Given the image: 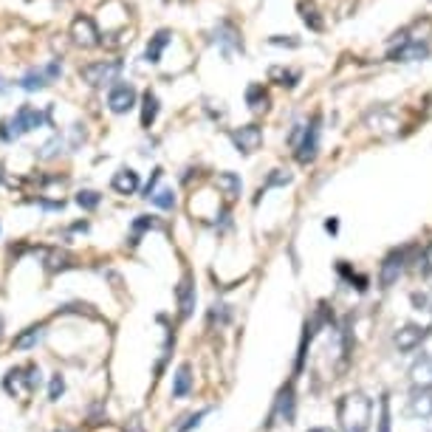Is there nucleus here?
<instances>
[{
  "label": "nucleus",
  "mask_w": 432,
  "mask_h": 432,
  "mask_svg": "<svg viewBox=\"0 0 432 432\" xmlns=\"http://www.w3.org/2000/svg\"><path fill=\"white\" fill-rule=\"evenodd\" d=\"M336 421L342 432H368L373 421V404L365 393L353 390L336 402Z\"/></svg>",
  "instance_id": "1"
},
{
  "label": "nucleus",
  "mask_w": 432,
  "mask_h": 432,
  "mask_svg": "<svg viewBox=\"0 0 432 432\" xmlns=\"http://www.w3.org/2000/svg\"><path fill=\"white\" fill-rule=\"evenodd\" d=\"M122 74V62L119 59H105V62H91L79 71L82 82H88L91 88H105L110 82H116Z\"/></svg>",
  "instance_id": "2"
},
{
  "label": "nucleus",
  "mask_w": 432,
  "mask_h": 432,
  "mask_svg": "<svg viewBox=\"0 0 432 432\" xmlns=\"http://www.w3.org/2000/svg\"><path fill=\"white\" fill-rule=\"evenodd\" d=\"M37 385H40V370H37L34 365H28V368H14V370H8L6 382H3L6 393H14V396L31 393V390H34Z\"/></svg>",
  "instance_id": "3"
},
{
  "label": "nucleus",
  "mask_w": 432,
  "mask_h": 432,
  "mask_svg": "<svg viewBox=\"0 0 432 432\" xmlns=\"http://www.w3.org/2000/svg\"><path fill=\"white\" fill-rule=\"evenodd\" d=\"M71 40H74L76 45H82V48L99 45V42H102V34H99L93 17H88V14L74 17V23H71Z\"/></svg>",
  "instance_id": "4"
},
{
  "label": "nucleus",
  "mask_w": 432,
  "mask_h": 432,
  "mask_svg": "<svg viewBox=\"0 0 432 432\" xmlns=\"http://www.w3.org/2000/svg\"><path fill=\"white\" fill-rule=\"evenodd\" d=\"M387 57H390V59H396V62H416V59H427V57H430V45H427V42H421V40H413V37L402 34L399 45H396V48H390V54H387Z\"/></svg>",
  "instance_id": "5"
},
{
  "label": "nucleus",
  "mask_w": 432,
  "mask_h": 432,
  "mask_svg": "<svg viewBox=\"0 0 432 432\" xmlns=\"http://www.w3.org/2000/svg\"><path fill=\"white\" fill-rule=\"evenodd\" d=\"M11 130H8V136H23V133H28V130H34V127H40V125H45V113H40L37 108H31V105H23L17 113H14V119L11 122H6Z\"/></svg>",
  "instance_id": "6"
},
{
  "label": "nucleus",
  "mask_w": 432,
  "mask_h": 432,
  "mask_svg": "<svg viewBox=\"0 0 432 432\" xmlns=\"http://www.w3.org/2000/svg\"><path fill=\"white\" fill-rule=\"evenodd\" d=\"M317 150H319V116H314L311 125L302 127V142L297 144V159L302 164H308L317 159Z\"/></svg>",
  "instance_id": "7"
},
{
  "label": "nucleus",
  "mask_w": 432,
  "mask_h": 432,
  "mask_svg": "<svg viewBox=\"0 0 432 432\" xmlns=\"http://www.w3.org/2000/svg\"><path fill=\"white\" fill-rule=\"evenodd\" d=\"M404 263H407V249H396V251H390V254L385 257L382 271H379V283H382V288H390V285L402 277Z\"/></svg>",
  "instance_id": "8"
},
{
  "label": "nucleus",
  "mask_w": 432,
  "mask_h": 432,
  "mask_svg": "<svg viewBox=\"0 0 432 432\" xmlns=\"http://www.w3.org/2000/svg\"><path fill=\"white\" fill-rule=\"evenodd\" d=\"M232 144L237 147V153L249 156L263 144V130L257 125H243V127L232 130Z\"/></svg>",
  "instance_id": "9"
},
{
  "label": "nucleus",
  "mask_w": 432,
  "mask_h": 432,
  "mask_svg": "<svg viewBox=\"0 0 432 432\" xmlns=\"http://www.w3.org/2000/svg\"><path fill=\"white\" fill-rule=\"evenodd\" d=\"M430 336V328H421V325H404L396 331L393 336V345L402 351V353H410L416 348H421V342Z\"/></svg>",
  "instance_id": "10"
},
{
  "label": "nucleus",
  "mask_w": 432,
  "mask_h": 432,
  "mask_svg": "<svg viewBox=\"0 0 432 432\" xmlns=\"http://www.w3.org/2000/svg\"><path fill=\"white\" fill-rule=\"evenodd\" d=\"M294 404H297V399H294V385H285L283 390H280V396H277V402H274V413H271V424H291L294 421Z\"/></svg>",
  "instance_id": "11"
},
{
  "label": "nucleus",
  "mask_w": 432,
  "mask_h": 432,
  "mask_svg": "<svg viewBox=\"0 0 432 432\" xmlns=\"http://www.w3.org/2000/svg\"><path fill=\"white\" fill-rule=\"evenodd\" d=\"M133 105H136V88L133 85H116L108 93V108L113 113H127Z\"/></svg>",
  "instance_id": "12"
},
{
  "label": "nucleus",
  "mask_w": 432,
  "mask_h": 432,
  "mask_svg": "<svg viewBox=\"0 0 432 432\" xmlns=\"http://www.w3.org/2000/svg\"><path fill=\"white\" fill-rule=\"evenodd\" d=\"M410 416L427 421L432 419V387H416L410 396Z\"/></svg>",
  "instance_id": "13"
},
{
  "label": "nucleus",
  "mask_w": 432,
  "mask_h": 432,
  "mask_svg": "<svg viewBox=\"0 0 432 432\" xmlns=\"http://www.w3.org/2000/svg\"><path fill=\"white\" fill-rule=\"evenodd\" d=\"M110 187H113L119 195H133V193L139 190V173L130 170V167H125V170H119V173L110 178Z\"/></svg>",
  "instance_id": "14"
},
{
  "label": "nucleus",
  "mask_w": 432,
  "mask_h": 432,
  "mask_svg": "<svg viewBox=\"0 0 432 432\" xmlns=\"http://www.w3.org/2000/svg\"><path fill=\"white\" fill-rule=\"evenodd\" d=\"M410 379H413L416 387H432V353H424L421 359L413 362Z\"/></svg>",
  "instance_id": "15"
},
{
  "label": "nucleus",
  "mask_w": 432,
  "mask_h": 432,
  "mask_svg": "<svg viewBox=\"0 0 432 432\" xmlns=\"http://www.w3.org/2000/svg\"><path fill=\"white\" fill-rule=\"evenodd\" d=\"M176 294H178V308H181V317L187 319V317L193 314V308H195V285H193V280H190V277H184V280L178 283Z\"/></svg>",
  "instance_id": "16"
},
{
  "label": "nucleus",
  "mask_w": 432,
  "mask_h": 432,
  "mask_svg": "<svg viewBox=\"0 0 432 432\" xmlns=\"http://www.w3.org/2000/svg\"><path fill=\"white\" fill-rule=\"evenodd\" d=\"M300 14H302V23H305L311 31H322V28H325V20L319 17L314 0H300Z\"/></svg>",
  "instance_id": "17"
},
{
  "label": "nucleus",
  "mask_w": 432,
  "mask_h": 432,
  "mask_svg": "<svg viewBox=\"0 0 432 432\" xmlns=\"http://www.w3.org/2000/svg\"><path fill=\"white\" fill-rule=\"evenodd\" d=\"M170 37H173V34H170L167 28H161V31H159V34L150 40V45H147V51H144L147 62H159V59H161V51L170 45Z\"/></svg>",
  "instance_id": "18"
},
{
  "label": "nucleus",
  "mask_w": 432,
  "mask_h": 432,
  "mask_svg": "<svg viewBox=\"0 0 432 432\" xmlns=\"http://www.w3.org/2000/svg\"><path fill=\"white\" fill-rule=\"evenodd\" d=\"M190 387H193V370H190V365H181L176 370V379H173V396L184 399L190 393Z\"/></svg>",
  "instance_id": "19"
},
{
  "label": "nucleus",
  "mask_w": 432,
  "mask_h": 432,
  "mask_svg": "<svg viewBox=\"0 0 432 432\" xmlns=\"http://www.w3.org/2000/svg\"><path fill=\"white\" fill-rule=\"evenodd\" d=\"M215 184L226 198H237V195H240V187H243L237 173H220V176L215 178Z\"/></svg>",
  "instance_id": "20"
},
{
  "label": "nucleus",
  "mask_w": 432,
  "mask_h": 432,
  "mask_svg": "<svg viewBox=\"0 0 432 432\" xmlns=\"http://www.w3.org/2000/svg\"><path fill=\"white\" fill-rule=\"evenodd\" d=\"M156 116H159V99H156V93H144V102H142V127H150L153 122H156Z\"/></svg>",
  "instance_id": "21"
},
{
  "label": "nucleus",
  "mask_w": 432,
  "mask_h": 432,
  "mask_svg": "<svg viewBox=\"0 0 432 432\" xmlns=\"http://www.w3.org/2000/svg\"><path fill=\"white\" fill-rule=\"evenodd\" d=\"M215 37L223 42V45H232V48H240V51H243V42H240V37H237V31H234V25H232V23H226V20H223V23L215 28Z\"/></svg>",
  "instance_id": "22"
},
{
  "label": "nucleus",
  "mask_w": 432,
  "mask_h": 432,
  "mask_svg": "<svg viewBox=\"0 0 432 432\" xmlns=\"http://www.w3.org/2000/svg\"><path fill=\"white\" fill-rule=\"evenodd\" d=\"M268 76H271V82H277V85L294 88L297 79H300V71H291V68H280V65H274V68L268 71Z\"/></svg>",
  "instance_id": "23"
},
{
  "label": "nucleus",
  "mask_w": 432,
  "mask_h": 432,
  "mask_svg": "<svg viewBox=\"0 0 432 432\" xmlns=\"http://www.w3.org/2000/svg\"><path fill=\"white\" fill-rule=\"evenodd\" d=\"M51 79H48V74L45 71H28L23 79H20V88L23 91H40V88H45Z\"/></svg>",
  "instance_id": "24"
},
{
  "label": "nucleus",
  "mask_w": 432,
  "mask_h": 432,
  "mask_svg": "<svg viewBox=\"0 0 432 432\" xmlns=\"http://www.w3.org/2000/svg\"><path fill=\"white\" fill-rule=\"evenodd\" d=\"M40 339H42V325H34V328H28L25 334H20V336L14 339V348H17V351H28V348H34Z\"/></svg>",
  "instance_id": "25"
},
{
  "label": "nucleus",
  "mask_w": 432,
  "mask_h": 432,
  "mask_svg": "<svg viewBox=\"0 0 432 432\" xmlns=\"http://www.w3.org/2000/svg\"><path fill=\"white\" fill-rule=\"evenodd\" d=\"M246 102H249V108H251V110H266L268 96H266L263 85H249V91H246Z\"/></svg>",
  "instance_id": "26"
},
{
  "label": "nucleus",
  "mask_w": 432,
  "mask_h": 432,
  "mask_svg": "<svg viewBox=\"0 0 432 432\" xmlns=\"http://www.w3.org/2000/svg\"><path fill=\"white\" fill-rule=\"evenodd\" d=\"M368 122H376L382 130H387V133H396L399 130V119H393L387 110H379V113H370V119Z\"/></svg>",
  "instance_id": "27"
},
{
  "label": "nucleus",
  "mask_w": 432,
  "mask_h": 432,
  "mask_svg": "<svg viewBox=\"0 0 432 432\" xmlns=\"http://www.w3.org/2000/svg\"><path fill=\"white\" fill-rule=\"evenodd\" d=\"M410 300H413V308H416V311L432 314V288H427V291H416Z\"/></svg>",
  "instance_id": "28"
},
{
  "label": "nucleus",
  "mask_w": 432,
  "mask_h": 432,
  "mask_svg": "<svg viewBox=\"0 0 432 432\" xmlns=\"http://www.w3.org/2000/svg\"><path fill=\"white\" fill-rule=\"evenodd\" d=\"M156 207H161V210H173L176 207V193L173 190H159V193H153V198H150Z\"/></svg>",
  "instance_id": "29"
},
{
  "label": "nucleus",
  "mask_w": 432,
  "mask_h": 432,
  "mask_svg": "<svg viewBox=\"0 0 432 432\" xmlns=\"http://www.w3.org/2000/svg\"><path fill=\"white\" fill-rule=\"evenodd\" d=\"M76 204H79L82 210H96V207H99V193H93V190H82V193L76 195Z\"/></svg>",
  "instance_id": "30"
},
{
  "label": "nucleus",
  "mask_w": 432,
  "mask_h": 432,
  "mask_svg": "<svg viewBox=\"0 0 432 432\" xmlns=\"http://www.w3.org/2000/svg\"><path fill=\"white\" fill-rule=\"evenodd\" d=\"M45 257H48V263H45V268H48V271H57V268H65V266H68V260H71V257H68L65 251H48Z\"/></svg>",
  "instance_id": "31"
},
{
  "label": "nucleus",
  "mask_w": 432,
  "mask_h": 432,
  "mask_svg": "<svg viewBox=\"0 0 432 432\" xmlns=\"http://www.w3.org/2000/svg\"><path fill=\"white\" fill-rule=\"evenodd\" d=\"M379 432H390V399H382V416H379Z\"/></svg>",
  "instance_id": "32"
},
{
  "label": "nucleus",
  "mask_w": 432,
  "mask_h": 432,
  "mask_svg": "<svg viewBox=\"0 0 432 432\" xmlns=\"http://www.w3.org/2000/svg\"><path fill=\"white\" fill-rule=\"evenodd\" d=\"M62 390H65V382H62V376L57 373V376L51 379V387H48V399H51V402H57V399L62 396Z\"/></svg>",
  "instance_id": "33"
},
{
  "label": "nucleus",
  "mask_w": 432,
  "mask_h": 432,
  "mask_svg": "<svg viewBox=\"0 0 432 432\" xmlns=\"http://www.w3.org/2000/svg\"><path fill=\"white\" fill-rule=\"evenodd\" d=\"M288 181H291V176L285 170H274V176L266 181V187H277V184H288Z\"/></svg>",
  "instance_id": "34"
},
{
  "label": "nucleus",
  "mask_w": 432,
  "mask_h": 432,
  "mask_svg": "<svg viewBox=\"0 0 432 432\" xmlns=\"http://www.w3.org/2000/svg\"><path fill=\"white\" fill-rule=\"evenodd\" d=\"M204 416H207V410H201V413H195V416H190V419H187V424H184V427H178V432H190V430H193V427H198Z\"/></svg>",
  "instance_id": "35"
},
{
  "label": "nucleus",
  "mask_w": 432,
  "mask_h": 432,
  "mask_svg": "<svg viewBox=\"0 0 432 432\" xmlns=\"http://www.w3.org/2000/svg\"><path fill=\"white\" fill-rule=\"evenodd\" d=\"M421 271L424 274H432V243L424 249V254H421Z\"/></svg>",
  "instance_id": "36"
},
{
  "label": "nucleus",
  "mask_w": 432,
  "mask_h": 432,
  "mask_svg": "<svg viewBox=\"0 0 432 432\" xmlns=\"http://www.w3.org/2000/svg\"><path fill=\"white\" fill-rule=\"evenodd\" d=\"M133 226H136V232H142V229H156V226H159V223H156V220H153V217L142 215V217H139V220H136V223H133Z\"/></svg>",
  "instance_id": "37"
},
{
  "label": "nucleus",
  "mask_w": 432,
  "mask_h": 432,
  "mask_svg": "<svg viewBox=\"0 0 432 432\" xmlns=\"http://www.w3.org/2000/svg\"><path fill=\"white\" fill-rule=\"evenodd\" d=\"M159 178H161V170H153V178H150V184L144 187V195H147V198H153V190H156V181H159Z\"/></svg>",
  "instance_id": "38"
},
{
  "label": "nucleus",
  "mask_w": 432,
  "mask_h": 432,
  "mask_svg": "<svg viewBox=\"0 0 432 432\" xmlns=\"http://www.w3.org/2000/svg\"><path fill=\"white\" fill-rule=\"evenodd\" d=\"M271 42H274V45H291V48L300 45V40H291V37H288V40H285V37H271Z\"/></svg>",
  "instance_id": "39"
},
{
  "label": "nucleus",
  "mask_w": 432,
  "mask_h": 432,
  "mask_svg": "<svg viewBox=\"0 0 432 432\" xmlns=\"http://www.w3.org/2000/svg\"><path fill=\"white\" fill-rule=\"evenodd\" d=\"M325 229H328V232H334V234H336V229H339V223H336V220H334V217H331V220H325Z\"/></svg>",
  "instance_id": "40"
},
{
  "label": "nucleus",
  "mask_w": 432,
  "mask_h": 432,
  "mask_svg": "<svg viewBox=\"0 0 432 432\" xmlns=\"http://www.w3.org/2000/svg\"><path fill=\"white\" fill-rule=\"evenodd\" d=\"M308 432H334V430H328V427H317V430H308Z\"/></svg>",
  "instance_id": "41"
},
{
  "label": "nucleus",
  "mask_w": 432,
  "mask_h": 432,
  "mask_svg": "<svg viewBox=\"0 0 432 432\" xmlns=\"http://www.w3.org/2000/svg\"><path fill=\"white\" fill-rule=\"evenodd\" d=\"M62 432H68V430H62Z\"/></svg>",
  "instance_id": "42"
}]
</instances>
